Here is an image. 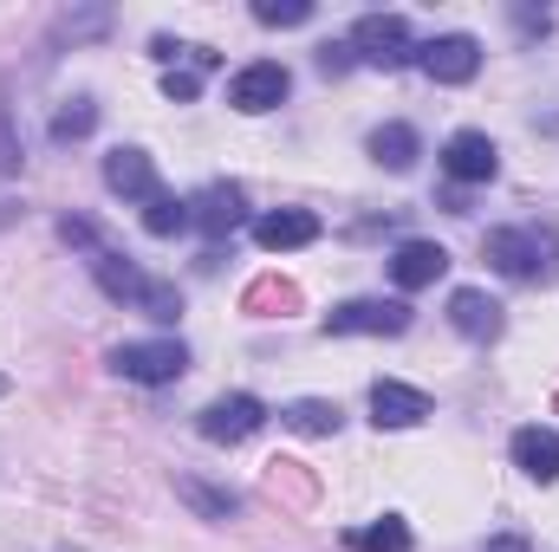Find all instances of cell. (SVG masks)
I'll use <instances>...</instances> for the list:
<instances>
[{"label":"cell","mask_w":559,"mask_h":552,"mask_svg":"<svg viewBox=\"0 0 559 552\" xmlns=\"http://www.w3.org/2000/svg\"><path fill=\"white\" fill-rule=\"evenodd\" d=\"M488 267L508 274V279L540 286V279L559 274V235L540 228V221H527V228H495V235H488Z\"/></svg>","instance_id":"2"},{"label":"cell","mask_w":559,"mask_h":552,"mask_svg":"<svg viewBox=\"0 0 559 552\" xmlns=\"http://www.w3.org/2000/svg\"><path fill=\"white\" fill-rule=\"evenodd\" d=\"M442 274H449V248H436V241H404L391 254V279L404 292H423V286H436Z\"/></svg>","instance_id":"16"},{"label":"cell","mask_w":559,"mask_h":552,"mask_svg":"<svg viewBox=\"0 0 559 552\" xmlns=\"http://www.w3.org/2000/svg\"><path fill=\"white\" fill-rule=\"evenodd\" d=\"M182 228H189V202H182V195H169V189H163V195H150V202H143V235L169 241V235H182Z\"/></svg>","instance_id":"21"},{"label":"cell","mask_w":559,"mask_h":552,"mask_svg":"<svg viewBox=\"0 0 559 552\" xmlns=\"http://www.w3.org/2000/svg\"><path fill=\"white\" fill-rule=\"evenodd\" d=\"M449 325H455L468 345H495L508 319H501V299H488L481 286H455V292H449Z\"/></svg>","instance_id":"11"},{"label":"cell","mask_w":559,"mask_h":552,"mask_svg":"<svg viewBox=\"0 0 559 552\" xmlns=\"http://www.w3.org/2000/svg\"><path fill=\"white\" fill-rule=\"evenodd\" d=\"M280 422H286V429H299V435H338L345 410H338V404H325V397H293V404L280 410Z\"/></svg>","instance_id":"18"},{"label":"cell","mask_w":559,"mask_h":552,"mask_svg":"<svg viewBox=\"0 0 559 552\" xmlns=\"http://www.w3.org/2000/svg\"><path fill=\"white\" fill-rule=\"evenodd\" d=\"M481 552H534V547H527L521 533H501V540H488V547H481Z\"/></svg>","instance_id":"28"},{"label":"cell","mask_w":559,"mask_h":552,"mask_svg":"<svg viewBox=\"0 0 559 552\" xmlns=\"http://www.w3.org/2000/svg\"><path fill=\"white\" fill-rule=\"evenodd\" d=\"M261 422H267V404H261V397H248V391H235V397H215L209 410L195 416V429H202L209 442H248Z\"/></svg>","instance_id":"10"},{"label":"cell","mask_w":559,"mask_h":552,"mask_svg":"<svg viewBox=\"0 0 559 552\" xmlns=\"http://www.w3.org/2000/svg\"><path fill=\"white\" fill-rule=\"evenodd\" d=\"M254 20L261 26H306L312 20V0H254Z\"/></svg>","instance_id":"23"},{"label":"cell","mask_w":559,"mask_h":552,"mask_svg":"<svg viewBox=\"0 0 559 552\" xmlns=\"http://www.w3.org/2000/svg\"><path fill=\"white\" fill-rule=\"evenodd\" d=\"M286 92H293V72H286L280 59H254V65H241V72L228 79V105H235L241 118H261V111L286 105Z\"/></svg>","instance_id":"6"},{"label":"cell","mask_w":559,"mask_h":552,"mask_svg":"<svg viewBox=\"0 0 559 552\" xmlns=\"http://www.w3.org/2000/svg\"><path fill=\"white\" fill-rule=\"evenodd\" d=\"M345 547L352 552H411V527H404L397 514H384V520H371V527H352Z\"/></svg>","instance_id":"19"},{"label":"cell","mask_w":559,"mask_h":552,"mask_svg":"<svg viewBox=\"0 0 559 552\" xmlns=\"http://www.w3.org/2000/svg\"><path fill=\"white\" fill-rule=\"evenodd\" d=\"M442 176L462 182V189L495 182V176H501V149H495V137H488V131H455V137L442 143Z\"/></svg>","instance_id":"9"},{"label":"cell","mask_w":559,"mask_h":552,"mask_svg":"<svg viewBox=\"0 0 559 552\" xmlns=\"http://www.w3.org/2000/svg\"><path fill=\"white\" fill-rule=\"evenodd\" d=\"M365 149H371V163H384V169H397V176H404V169L423 156V143H417V131H411V124H378Z\"/></svg>","instance_id":"17"},{"label":"cell","mask_w":559,"mask_h":552,"mask_svg":"<svg viewBox=\"0 0 559 552\" xmlns=\"http://www.w3.org/2000/svg\"><path fill=\"white\" fill-rule=\"evenodd\" d=\"M332 338H404L411 332V305L404 299H345L325 312Z\"/></svg>","instance_id":"5"},{"label":"cell","mask_w":559,"mask_h":552,"mask_svg":"<svg viewBox=\"0 0 559 552\" xmlns=\"http://www.w3.org/2000/svg\"><path fill=\"white\" fill-rule=\"evenodd\" d=\"M118 377H131V384H176L182 371H189V345L182 338H138V345H111V358H105Z\"/></svg>","instance_id":"4"},{"label":"cell","mask_w":559,"mask_h":552,"mask_svg":"<svg viewBox=\"0 0 559 552\" xmlns=\"http://www.w3.org/2000/svg\"><path fill=\"white\" fill-rule=\"evenodd\" d=\"M423 416H429V397H423L417 384H397V377L371 384V422L378 429H417Z\"/></svg>","instance_id":"15"},{"label":"cell","mask_w":559,"mask_h":552,"mask_svg":"<svg viewBox=\"0 0 559 552\" xmlns=\"http://www.w3.org/2000/svg\"><path fill=\"white\" fill-rule=\"evenodd\" d=\"M248 221V189L241 182H209L189 195V228H202L209 241H228Z\"/></svg>","instance_id":"7"},{"label":"cell","mask_w":559,"mask_h":552,"mask_svg":"<svg viewBox=\"0 0 559 552\" xmlns=\"http://www.w3.org/2000/svg\"><path fill=\"white\" fill-rule=\"evenodd\" d=\"M345 46H352L358 65H378V72H397V65L417 59V39H411V20L404 13H365Z\"/></svg>","instance_id":"3"},{"label":"cell","mask_w":559,"mask_h":552,"mask_svg":"<svg viewBox=\"0 0 559 552\" xmlns=\"http://www.w3.org/2000/svg\"><path fill=\"white\" fill-rule=\"evenodd\" d=\"M352 65H358V59H352L345 39H325V46H319V72H325V79H345Z\"/></svg>","instance_id":"25"},{"label":"cell","mask_w":559,"mask_h":552,"mask_svg":"<svg viewBox=\"0 0 559 552\" xmlns=\"http://www.w3.org/2000/svg\"><path fill=\"white\" fill-rule=\"evenodd\" d=\"M176 494H182L202 520H235V514H241V501H235L228 488H209V481H195V475H182V481H176Z\"/></svg>","instance_id":"20"},{"label":"cell","mask_w":559,"mask_h":552,"mask_svg":"<svg viewBox=\"0 0 559 552\" xmlns=\"http://www.w3.org/2000/svg\"><path fill=\"white\" fill-rule=\"evenodd\" d=\"M417 65L436 85H468L481 72V39L475 33H436L429 46H417Z\"/></svg>","instance_id":"8"},{"label":"cell","mask_w":559,"mask_h":552,"mask_svg":"<svg viewBox=\"0 0 559 552\" xmlns=\"http://www.w3.org/2000/svg\"><path fill=\"white\" fill-rule=\"evenodd\" d=\"M0 397H7V377H0Z\"/></svg>","instance_id":"29"},{"label":"cell","mask_w":559,"mask_h":552,"mask_svg":"<svg viewBox=\"0 0 559 552\" xmlns=\"http://www.w3.org/2000/svg\"><path fill=\"white\" fill-rule=\"evenodd\" d=\"M0 169H20V137H13V105H7V85H0Z\"/></svg>","instance_id":"24"},{"label":"cell","mask_w":559,"mask_h":552,"mask_svg":"<svg viewBox=\"0 0 559 552\" xmlns=\"http://www.w3.org/2000/svg\"><path fill=\"white\" fill-rule=\"evenodd\" d=\"M105 189L111 195H124V202H150V195H163V182H156V163L131 149V143H118L111 156H105Z\"/></svg>","instance_id":"12"},{"label":"cell","mask_w":559,"mask_h":552,"mask_svg":"<svg viewBox=\"0 0 559 552\" xmlns=\"http://www.w3.org/2000/svg\"><path fill=\"white\" fill-rule=\"evenodd\" d=\"M508 455H514V468L527 475V481H559V429L547 422H527V429H514V442H508Z\"/></svg>","instance_id":"13"},{"label":"cell","mask_w":559,"mask_h":552,"mask_svg":"<svg viewBox=\"0 0 559 552\" xmlns=\"http://www.w3.org/2000/svg\"><path fill=\"white\" fill-rule=\"evenodd\" d=\"M195 92H202V79H195V72H163V98H169V105H189Z\"/></svg>","instance_id":"26"},{"label":"cell","mask_w":559,"mask_h":552,"mask_svg":"<svg viewBox=\"0 0 559 552\" xmlns=\"http://www.w3.org/2000/svg\"><path fill=\"white\" fill-rule=\"evenodd\" d=\"M92 279L105 286V299H118V305H131L143 319H156V325H176L182 319V292L176 286H163V279L138 274L124 254H111V248H98L92 254Z\"/></svg>","instance_id":"1"},{"label":"cell","mask_w":559,"mask_h":552,"mask_svg":"<svg viewBox=\"0 0 559 552\" xmlns=\"http://www.w3.org/2000/svg\"><path fill=\"white\" fill-rule=\"evenodd\" d=\"M92 124H98V105L92 98H72L59 118H52V137L59 143H72V137H92Z\"/></svg>","instance_id":"22"},{"label":"cell","mask_w":559,"mask_h":552,"mask_svg":"<svg viewBox=\"0 0 559 552\" xmlns=\"http://www.w3.org/2000/svg\"><path fill=\"white\" fill-rule=\"evenodd\" d=\"M59 235H66V241H79V248H92V254H98V228H92V221H79V215H66V221H59Z\"/></svg>","instance_id":"27"},{"label":"cell","mask_w":559,"mask_h":552,"mask_svg":"<svg viewBox=\"0 0 559 552\" xmlns=\"http://www.w3.org/2000/svg\"><path fill=\"white\" fill-rule=\"evenodd\" d=\"M254 241H261L267 254L312 248V241H319V215H312V208H267V215L254 221Z\"/></svg>","instance_id":"14"}]
</instances>
